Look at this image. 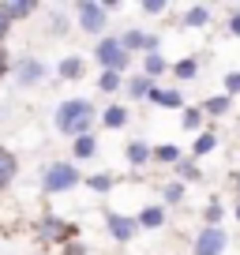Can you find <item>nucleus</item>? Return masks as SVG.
<instances>
[{
	"label": "nucleus",
	"instance_id": "nucleus-1",
	"mask_svg": "<svg viewBox=\"0 0 240 255\" xmlns=\"http://www.w3.org/2000/svg\"><path fill=\"white\" fill-rule=\"evenodd\" d=\"M94 105L87 102V98H68V102H60V109H56V128H60V135H90V124H94Z\"/></svg>",
	"mask_w": 240,
	"mask_h": 255
},
{
	"label": "nucleus",
	"instance_id": "nucleus-2",
	"mask_svg": "<svg viewBox=\"0 0 240 255\" xmlns=\"http://www.w3.org/2000/svg\"><path fill=\"white\" fill-rule=\"evenodd\" d=\"M83 176H79V169L72 165V161H53V165L45 169V176H41V188L49 191V195H56V191H68V188H75Z\"/></svg>",
	"mask_w": 240,
	"mask_h": 255
},
{
	"label": "nucleus",
	"instance_id": "nucleus-3",
	"mask_svg": "<svg viewBox=\"0 0 240 255\" xmlns=\"http://www.w3.org/2000/svg\"><path fill=\"white\" fill-rule=\"evenodd\" d=\"M94 60L102 64V72H117V75L128 68V53L120 45V38H102L94 49Z\"/></svg>",
	"mask_w": 240,
	"mask_h": 255
},
{
	"label": "nucleus",
	"instance_id": "nucleus-4",
	"mask_svg": "<svg viewBox=\"0 0 240 255\" xmlns=\"http://www.w3.org/2000/svg\"><path fill=\"white\" fill-rule=\"evenodd\" d=\"M109 8L113 4H94V0H87V4H79V26L87 34H102L105 30V15H109Z\"/></svg>",
	"mask_w": 240,
	"mask_h": 255
},
{
	"label": "nucleus",
	"instance_id": "nucleus-5",
	"mask_svg": "<svg viewBox=\"0 0 240 255\" xmlns=\"http://www.w3.org/2000/svg\"><path fill=\"white\" fill-rule=\"evenodd\" d=\"M195 255H222L225 252V233L218 229V225H207V229L195 237Z\"/></svg>",
	"mask_w": 240,
	"mask_h": 255
},
{
	"label": "nucleus",
	"instance_id": "nucleus-6",
	"mask_svg": "<svg viewBox=\"0 0 240 255\" xmlns=\"http://www.w3.org/2000/svg\"><path fill=\"white\" fill-rule=\"evenodd\" d=\"M105 225H109V237H117V240H131L139 229V222H131L124 214H105Z\"/></svg>",
	"mask_w": 240,
	"mask_h": 255
},
{
	"label": "nucleus",
	"instance_id": "nucleus-7",
	"mask_svg": "<svg viewBox=\"0 0 240 255\" xmlns=\"http://www.w3.org/2000/svg\"><path fill=\"white\" fill-rule=\"evenodd\" d=\"M38 233H41V240H68L75 229H72V225H64L60 218H41Z\"/></svg>",
	"mask_w": 240,
	"mask_h": 255
},
{
	"label": "nucleus",
	"instance_id": "nucleus-8",
	"mask_svg": "<svg viewBox=\"0 0 240 255\" xmlns=\"http://www.w3.org/2000/svg\"><path fill=\"white\" fill-rule=\"evenodd\" d=\"M41 75H45V68H41L38 60H30V56H23V60H19V68H15L19 87H30V83H38Z\"/></svg>",
	"mask_w": 240,
	"mask_h": 255
},
{
	"label": "nucleus",
	"instance_id": "nucleus-9",
	"mask_svg": "<svg viewBox=\"0 0 240 255\" xmlns=\"http://www.w3.org/2000/svg\"><path fill=\"white\" fill-rule=\"evenodd\" d=\"M15 173H19V161H15V154H11L8 146H0V188H8V184L15 180Z\"/></svg>",
	"mask_w": 240,
	"mask_h": 255
},
{
	"label": "nucleus",
	"instance_id": "nucleus-10",
	"mask_svg": "<svg viewBox=\"0 0 240 255\" xmlns=\"http://www.w3.org/2000/svg\"><path fill=\"white\" fill-rule=\"evenodd\" d=\"M120 45H124V53H131V49H146V53H154L158 38H146V34H139V30H128L124 38H120Z\"/></svg>",
	"mask_w": 240,
	"mask_h": 255
},
{
	"label": "nucleus",
	"instance_id": "nucleus-11",
	"mask_svg": "<svg viewBox=\"0 0 240 255\" xmlns=\"http://www.w3.org/2000/svg\"><path fill=\"white\" fill-rule=\"evenodd\" d=\"M83 68H87V64H83V56H64V60L56 64V75H60V79H79Z\"/></svg>",
	"mask_w": 240,
	"mask_h": 255
},
{
	"label": "nucleus",
	"instance_id": "nucleus-12",
	"mask_svg": "<svg viewBox=\"0 0 240 255\" xmlns=\"http://www.w3.org/2000/svg\"><path fill=\"white\" fill-rule=\"evenodd\" d=\"M150 102L154 105H165V109H180L184 98H180V90H158V87H154L150 90Z\"/></svg>",
	"mask_w": 240,
	"mask_h": 255
},
{
	"label": "nucleus",
	"instance_id": "nucleus-13",
	"mask_svg": "<svg viewBox=\"0 0 240 255\" xmlns=\"http://www.w3.org/2000/svg\"><path fill=\"white\" fill-rule=\"evenodd\" d=\"M143 72H146V79H158V75H165V72H169L165 56H158V53H146V60H143Z\"/></svg>",
	"mask_w": 240,
	"mask_h": 255
},
{
	"label": "nucleus",
	"instance_id": "nucleus-14",
	"mask_svg": "<svg viewBox=\"0 0 240 255\" xmlns=\"http://www.w3.org/2000/svg\"><path fill=\"white\" fill-rule=\"evenodd\" d=\"M214 146H218V135L214 131H203V135L195 139V146H192V158H207V154H214Z\"/></svg>",
	"mask_w": 240,
	"mask_h": 255
},
{
	"label": "nucleus",
	"instance_id": "nucleus-15",
	"mask_svg": "<svg viewBox=\"0 0 240 255\" xmlns=\"http://www.w3.org/2000/svg\"><path fill=\"white\" fill-rule=\"evenodd\" d=\"M229 105H233L229 94H218V98H207L203 113H207V117H225V113H229Z\"/></svg>",
	"mask_w": 240,
	"mask_h": 255
},
{
	"label": "nucleus",
	"instance_id": "nucleus-16",
	"mask_svg": "<svg viewBox=\"0 0 240 255\" xmlns=\"http://www.w3.org/2000/svg\"><path fill=\"white\" fill-rule=\"evenodd\" d=\"M150 158H154V146H146V143H128V161H131V165H146Z\"/></svg>",
	"mask_w": 240,
	"mask_h": 255
},
{
	"label": "nucleus",
	"instance_id": "nucleus-17",
	"mask_svg": "<svg viewBox=\"0 0 240 255\" xmlns=\"http://www.w3.org/2000/svg\"><path fill=\"white\" fill-rule=\"evenodd\" d=\"M161 222H165V210L161 207H143V214H139V225H143V229H158Z\"/></svg>",
	"mask_w": 240,
	"mask_h": 255
},
{
	"label": "nucleus",
	"instance_id": "nucleus-18",
	"mask_svg": "<svg viewBox=\"0 0 240 255\" xmlns=\"http://www.w3.org/2000/svg\"><path fill=\"white\" fill-rule=\"evenodd\" d=\"M102 120H105V128H124L128 124V109H124V105H109Z\"/></svg>",
	"mask_w": 240,
	"mask_h": 255
},
{
	"label": "nucleus",
	"instance_id": "nucleus-19",
	"mask_svg": "<svg viewBox=\"0 0 240 255\" xmlns=\"http://www.w3.org/2000/svg\"><path fill=\"white\" fill-rule=\"evenodd\" d=\"M72 150H75V158H94V154H98V139L94 135H79Z\"/></svg>",
	"mask_w": 240,
	"mask_h": 255
},
{
	"label": "nucleus",
	"instance_id": "nucleus-20",
	"mask_svg": "<svg viewBox=\"0 0 240 255\" xmlns=\"http://www.w3.org/2000/svg\"><path fill=\"white\" fill-rule=\"evenodd\" d=\"M210 23V11L203 8V4H195V8L184 11V26H207Z\"/></svg>",
	"mask_w": 240,
	"mask_h": 255
},
{
	"label": "nucleus",
	"instance_id": "nucleus-21",
	"mask_svg": "<svg viewBox=\"0 0 240 255\" xmlns=\"http://www.w3.org/2000/svg\"><path fill=\"white\" fill-rule=\"evenodd\" d=\"M30 11H34V4H26V0H23V4H0V15L8 19V23H11V19L30 15Z\"/></svg>",
	"mask_w": 240,
	"mask_h": 255
},
{
	"label": "nucleus",
	"instance_id": "nucleus-22",
	"mask_svg": "<svg viewBox=\"0 0 240 255\" xmlns=\"http://www.w3.org/2000/svg\"><path fill=\"white\" fill-rule=\"evenodd\" d=\"M154 158H158V161H165V165H176V161H180V146L161 143V146H154Z\"/></svg>",
	"mask_w": 240,
	"mask_h": 255
},
{
	"label": "nucleus",
	"instance_id": "nucleus-23",
	"mask_svg": "<svg viewBox=\"0 0 240 255\" xmlns=\"http://www.w3.org/2000/svg\"><path fill=\"white\" fill-rule=\"evenodd\" d=\"M150 90H154V79H146V75H139V79L128 83V94L131 98H150Z\"/></svg>",
	"mask_w": 240,
	"mask_h": 255
},
{
	"label": "nucleus",
	"instance_id": "nucleus-24",
	"mask_svg": "<svg viewBox=\"0 0 240 255\" xmlns=\"http://www.w3.org/2000/svg\"><path fill=\"white\" fill-rule=\"evenodd\" d=\"M176 173L184 176V180H203V173H199V165H195V158H180V161H176Z\"/></svg>",
	"mask_w": 240,
	"mask_h": 255
},
{
	"label": "nucleus",
	"instance_id": "nucleus-25",
	"mask_svg": "<svg viewBox=\"0 0 240 255\" xmlns=\"http://www.w3.org/2000/svg\"><path fill=\"white\" fill-rule=\"evenodd\" d=\"M195 72H199V64H195V60H180V64H173V75H176V79H195Z\"/></svg>",
	"mask_w": 240,
	"mask_h": 255
},
{
	"label": "nucleus",
	"instance_id": "nucleus-26",
	"mask_svg": "<svg viewBox=\"0 0 240 255\" xmlns=\"http://www.w3.org/2000/svg\"><path fill=\"white\" fill-rule=\"evenodd\" d=\"M87 184L94 191H109L113 188V173H98V176H87Z\"/></svg>",
	"mask_w": 240,
	"mask_h": 255
},
{
	"label": "nucleus",
	"instance_id": "nucleus-27",
	"mask_svg": "<svg viewBox=\"0 0 240 255\" xmlns=\"http://www.w3.org/2000/svg\"><path fill=\"white\" fill-rule=\"evenodd\" d=\"M98 87H102L105 94H113V90L120 87V75H117V72H102V79H98Z\"/></svg>",
	"mask_w": 240,
	"mask_h": 255
},
{
	"label": "nucleus",
	"instance_id": "nucleus-28",
	"mask_svg": "<svg viewBox=\"0 0 240 255\" xmlns=\"http://www.w3.org/2000/svg\"><path fill=\"white\" fill-rule=\"evenodd\" d=\"M225 94H240V72H229V75H225Z\"/></svg>",
	"mask_w": 240,
	"mask_h": 255
},
{
	"label": "nucleus",
	"instance_id": "nucleus-29",
	"mask_svg": "<svg viewBox=\"0 0 240 255\" xmlns=\"http://www.w3.org/2000/svg\"><path fill=\"white\" fill-rule=\"evenodd\" d=\"M184 199V184H169L165 188V203H180Z\"/></svg>",
	"mask_w": 240,
	"mask_h": 255
},
{
	"label": "nucleus",
	"instance_id": "nucleus-30",
	"mask_svg": "<svg viewBox=\"0 0 240 255\" xmlns=\"http://www.w3.org/2000/svg\"><path fill=\"white\" fill-rule=\"evenodd\" d=\"M203 124V109H184V128H199Z\"/></svg>",
	"mask_w": 240,
	"mask_h": 255
},
{
	"label": "nucleus",
	"instance_id": "nucleus-31",
	"mask_svg": "<svg viewBox=\"0 0 240 255\" xmlns=\"http://www.w3.org/2000/svg\"><path fill=\"white\" fill-rule=\"evenodd\" d=\"M203 218H207V225H218V222H222V207H218V203H210V207L203 210Z\"/></svg>",
	"mask_w": 240,
	"mask_h": 255
},
{
	"label": "nucleus",
	"instance_id": "nucleus-32",
	"mask_svg": "<svg viewBox=\"0 0 240 255\" xmlns=\"http://www.w3.org/2000/svg\"><path fill=\"white\" fill-rule=\"evenodd\" d=\"M143 11H146V15H161L165 4H161V0H143Z\"/></svg>",
	"mask_w": 240,
	"mask_h": 255
},
{
	"label": "nucleus",
	"instance_id": "nucleus-33",
	"mask_svg": "<svg viewBox=\"0 0 240 255\" xmlns=\"http://www.w3.org/2000/svg\"><path fill=\"white\" fill-rule=\"evenodd\" d=\"M229 34H237V38H240V11L229 19Z\"/></svg>",
	"mask_w": 240,
	"mask_h": 255
},
{
	"label": "nucleus",
	"instance_id": "nucleus-34",
	"mask_svg": "<svg viewBox=\"0 0 240 255\" xmlns=\"http://www.w3.org/2000/svg\"><path fill=\"white\" fill-rule=\"evenodd\" d=\"M4 75H8V53L0 49V79H4Z\"/></svg>",
	"mask_w": 240,
	"mask_h": 255
},
{
	"label": "nucleus",
	"instance_id": "nucleus-35",
	"mask_svg": "<svg viewBox=\"0 0 240 255\" xmlns=\"http://www.w3.org/2000/svg\"><path fill=\"white\" fill-rule=\"evenodd\" d=\"M64 255H87V248H83V244H68Z\"/></svg>",
	"mask_w": 240,
	"mask_h": 255
},
{
	"label": "nucleus",
	"instance_id": "nucleus-36",
	"mask_svg": "<svg viewBox=\"0 0 240 255\" xmlns=\"http://www.w3.org/2000/svg\"><path fill=\"white\" fill-rule=\"evenodd\" d=\"M8 30H11V23H8V19H4V15H0V41L8 38Z\"/></svg>",
	"mask_w": 240,
	"mask_h": 255
},
{
	"label": "nucleus",
	"instance_id": "nucleus-37",
	"mask_svg": "<svg viewBox=\"0 0 240 255\" xmlns=\"http://www.w3.org/2000/svg\"><path fill=\"white\" fill-rule=\"evenodd\" d=\"M237 222H240V203H237Z\"/></svg>",
	"mask_w": 240,
	"mask_h": 255
},
{
	"label": "nucleus",
	"instance_id": "nucleus-38",
	"mask_svg": "<svg viewBox=\"0 0 240 255\" xmlns=\"http://www.w3.org/2000/svg\"><path fill=\"white\" fill-rule=\"evenodd\" d=\"M237 191H240V176H237Z\"/></svg>",
	"mask_w": 240,
	"mask_h": 255
}]
</instances>
